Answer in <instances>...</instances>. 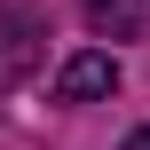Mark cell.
<instances>
[{"label": "cell", "instance_id": "obj_1", "mask_svg": "<svg viewBox=\"0 0 150 150\" xmlns=\"http://www.w3.org/2000/svg\"><path fill=\"white\" fill-rule=\"evenodd\" d=\"M40 47H47V16L40 8H0V87L32 79Z\"/></svg>", "mask_w": 150, "mask_h": 150}, {"label": "cell", "instance_id": "obj_2", "mask_svg": "<svg viewBox=\"0 0 150 150\" xmlns=\"http://www.w3.org/2000/svg\"><path fill=\"white\" fill-rule=\"evenodd\" d=\"M103 95H119V55H103V47L63 55V71H55V103H103Z\"/></svg>", "mask_w": 150, "mask_h": 150}, {"label": "cell", "instance_id": "obj_3", "mask_svg": "<svg viewBox=\"0 0 150 150\" xmlns=\"http://www.w3.org/2000/svg\"><path fill=\"white\" fill-rule=\"evenodd\" d=\"M95 40H150V0H79Z\"/></svg>", "mask_w": 150, "mask_h": 150}, {"label": "cell", "instance_id": "obj_4", "mask_svg": "<svg viewBox=\"0 0 150 150\" xmlns=\"http://www.w3.org/2000/svg\"><path fill=\"white\" fill-rule=\"evenodd\" d=\"M119 150H150V127H134V134H127V142H119Z\"/></svg>", "mask_w": 150, "mask_h": 150}]
</instances>
